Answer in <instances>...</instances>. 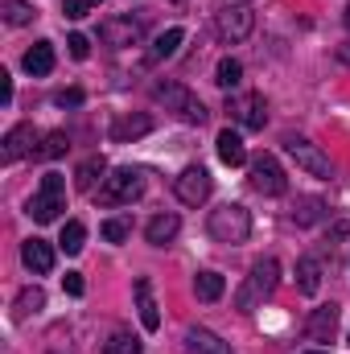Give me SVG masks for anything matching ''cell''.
Listing matches in <instances>:
<instances>
[{
    "label": "cell",
    "instance_id": "obj_22",
    "mask_svg": "<svg viewBox=\"0 0 350 354\" xmlns=\"http://www.w3.org/2000/svg\"><path fill=\"white\" fill-rule=\"evenodd\" d=\"M322 218H326V202L322 198H297V206H293V223L297 227H313Z\"/></svg>",
    "mask_w": 350,
    "mask_h": 354
},
{
    "label": "cell",
    "instance_id": "obj_18",
    "mask_svg": "<svg viewBox=\"0 0 350 354\" xmlns=\"http://www.w3.org/2000/svg\"><path fill=\"white\" fill-rule=\"evenodd\" d=\"M25 75H33V79H46L50 71H54V41H37L33 50H25Z\"/></svg>",
    "mask_w": 350,
    "mask_h": 354
},
{
    "label": "cell",
    "instance_id": "obj_10",
    "mask_svg": "<svg viewBox=\"0 0 350 354\" xmlns=\"http://www.w3.org/2000/svg\"><path fill=\"white\" fill-rule=\"evenodd\" d=\"M99 37H103V46H111V50L140 46V37H145V21H136V17H107V21L99 25Z\"/></svg>",
    "mask_w": 350,
    "mask_h": 354
},
{
    "label": "cell",
    "instance_id": "obj_9",
    "mask_svg": "<svg viewBox=\"0 0 350 354\" xmlns=\"http://www.w3.org/2000/svg\"><path fill=\"white\" fill-rule=\"evenodd\" d=\"M284 153L305 169V174L313 177H334V165H330V157L309 140V136H284Z\"/></svg>",
    "mask_w": 350,
    "mask_h": 354
},
{
    "label": "cell",
    "instance_id": "obj_14",
    "mask_svg": "<svg viewBox=\"0 0 350 354\" xmlns=\"http://www.w3.org/2000/svg\"><path fill=\"white\" fill-rule=\"evenodd\" d=\"M132 292H136V313H140V326L153 334V330H161V313H157V301H153V280L149 276H140L136 284H132Z\"/></svg>",
    "mask_w": 350,
    "mask_h": 354
},
{
    "label": "cell",
    "instance_id": "obj_6",
    "mask_svg": "<svg viewBox=\"0 0 350 354\" xmlns=\"http://www.w3.org/2000/svg\"><path fill=\"white\" fill-rule=\"evenodd\" d=\"M252 29H256V12L248 8V4H223L219 12H214V33H219V41H227V46H239V41H248L252 37Z\"/></svg>",
    "mask_w": 350,
    "mask_h": 354
},
{
    "label": "cell",
    "instance_id": "obj_19",
    "mask_svg": "<svg viewBox=\"0 0 350 354\" xmlns=\"http://www.w3.org/2000/svg\"><path fill=\"white\" fill-rule=\"evenodd\" d=\"M214 149H219V161H223V165H231V169L248 161V149H243V136H239V132H231V128H223V132H219V140H214Z\"/></svg>",
    "mask_w": 350,
    "mask_h": 354
},
{
    "label": "cell",
    "instance_id": "obj_16",
    "mask_svg": "<svg viewBox=\"0 0 350 354\" xmlns=\"http://www.w3.org/2000/svg\"><path fill=\"white\" fill-rule=\"evenodd\" d=\"M21 260H25V268L33 276H46V272H54V248L46 239H25L21 243Z\"/></svg>",
    "mask_w": 350,
    "mask_h": 354
},
{
    "label": "cell",
    "instance_id": "obj_21",
    "mask_svg": "<svg viewBox=\"0 0 350 354\" xmlns=\"http://www.w3.org/2000/svg\"><path fill=\"white\" fill-rule=\"evenodd\" d=\"M297 288L305 297H313L322 288V264H317V256H301V264H297Z\"/></svg>",
    "mask_w": 350,
    "mask_h": 354
},
{
    "label": "cell",
    "instance_id": "obj_23",
    "mask_svg": "<svg viewBox=\"0 0 350 354\" xmlns=\"http://www.w3.org/2000/svg\"><path fill=\"white\" fill-rule=\"evenodd\" d=\"M95 181H107V161H103V157H91V161H83V165H79V174H75V185H79L83 194H91V189H95Z\"/></svg>",
    "mask_w": 350,
    "mask_h": 354
},
{
    "label": "cell",
    "instance_id": "obj_38",
    "mask_svg": "<svg viewBox=\"0 0 350 354\" xmlns=\"http://www.w3.org/2000/svg\"><path fill=\"white\" fill-rule=\"evenodd\" d=\"M50 354H71V346L62 351V330H54V338H50Z\"/></svg>",
    "mask_w": 350,
    "mask_h": 354
},
{
    "label": "cell",
    "instance_id": "obj_26",
    "mask_svg": "<svg viewBox=\"0 0 350 354\" xmlns=\"http://www.w3.org/2000/svg\"><path fill=\"white\" fill-rule=\"evenodd\" d=\"M181 41H185V33H181V29H165V33L153 41V50H149V62H165V58H174Z\"/></svg>",
    "mask_w": 350,
    "mask_h": 354
},
{
    "label": "cell",
    "instance_id": "obj_30",
    "mask_svg": "<svg viewBox=\"0 0 350 354\" xmlns=\"http://www.w3.org/2000/svg\"><path fill=\"white\" fill-rule=\"evenodd\" d=\"M4 21L8 25H33L37 21V8L25 4V0H4Z\"/></svg>",
    "mask_w": 350,
    "mask_h": 354
},
{
    "label": "cell",
    "instance_id": "obj_1",
    "mask_svg": "<svg viewBox=\"0 0 350 354\" xmlns=\"http://www.w3.org/2000/svg\"><path fill=\"white\" fill-rule=\"evenodd\" d=\"M276 284H280V264H276V256L256 260L252 272H248V280H243V288L235 292V309H239V313H256L264 301L276 292Z\"/></svg>",
    "mask_w": 350,
    "mask_h": 354
},
{
    "label": "cell",
    "instance_id": "obj_20",
    "mask_svg": "<svg viewBox=\"0 0 350 354\" xmlns=\"http://www.w3.org/2000/svg\"><path fill=\"white\" fill-rule=\"evenodd\" d=\"M194 292H198V301L214 305V301L227 292V280H223L219 272H198V276H194Z\"/></svg>",
    "mask_w": 350,
    "mask_h": 354
},
{
    "label": "cell",
    "instance_id": "obj_39",
    "mask_svg": "<svg viewBox=\"0 0 350 354\" xmlns=\"http://www.w3.org/2000/svg\"><path fill=\"white\" fill-rule=\"evenodd\" d=\"M338 58H342V62H347V66H350V41H347V46H342V50H338Z\"/></svg>",
    "mask_w": 350,
    "mask_h": 354
},
{
    "label": "cell",
    "instance_id": "obj_24",
    "mask_svg": "<svg viewBox=\"0 0 350 354\" xmlns=\"http://www.w3.org/2000/svg\"><path fill=\"white\" fill-rule=\"evenodd\" d=\"M149 128H153L149 115H128V120H116V124H111V140H136V136H145Z\"/></svg>",
    "mask_w": 350,
    "mask_h": 354
},
{
    "label": "cell",
    "instance_id": "obj_7",
    "mask_svg": "<svg viewBox=\"0 0 350 354\" xmlns=\"http://www.w3.org/2000/svg\"><path fill=\"white\" fill-rule=\"evenodd\" d=\"M248 181H252V189L264 194V198H280V194L288 189V177H284L280 161H276L272 153H260V157L248 161Z\"/></svg>",
    "mask_w": 350,
    "mask_h": 354
},
{
    "label": "cell",
    "instance_id": "obj_27",
    "mask_svg": "<svg viewBox=\"0 0 350 354\" xmlns=\"http://www.w3.org/2000/svg\"><path fill=\"white\" fill-rule=\"evenodd\" d=\"M83 243H87V227H83L79 218H71V223L62 227V239H58V248H62L66 256H79V252H83Z\"/></svg>",
    "mask_w": 350,
    "mask_h": 354
},
{
    "label": "cell",
    "instance_id": "obj_12",
    "mask_svg": "<svg viewBox=\"0 0 350 354\" xmlns=\"http://www.w3.org/2000/svg\"><path fill=\"white\" fill-rule=\"evenodd\" d=\"M37 140H42V136H37V128H33V124H17V128H8V132H4V140H0V161H4V165H12V161H21V157L37 153V149H33Z\"/></svg>",
    "mask_w": 350,
    "mask_h": 354
},
{
    "label": "cell",
    "instance_id": "obj_36",
    "mask_svg": "<svg viewBox=\"0 0 350 354\" xmlns=\"http://www.w3.org/2000/svg\"><path fill=\"white\" fill-rule=\"evenodd\" d=\"M54 103H58V107H79V103H83V91H79V87L62 91V95H58V99H54Z\"/></svg>",
    "mask_w": 350,
    "mask_h": 354
},
{
    "label": "cell",
    "instance_id": "obj_34",
    "mask_svg": "<svg viewBox=\"0 0 350 354\" xmlns=\"http://www.w3.org/2000/svg\"><path fill=\"white\" fill-rule=\"evenodd\" d=\"M66 46H71V58H79V62L91 54V41L83 37V33H71V37H66Z\"/></svg>",
    "mask_w": 350,
    "mask_h": 354
},
{
    "label": "cell",
    "instance_id": "obj_28",
    "mask_svg": "<svg viewBox=\"0 0 350 354\" xmlns=\"http://www.w3.org/2000/svg\"><path fill=\"white\" fill-rule=\"evenodd\" d=\"M66 149H71V136H66V132H50V136H42V145H37L33 157L54 161V157H66Z\"/></svg>",
    "mask_w": 350,
    "mask_h": 354
},
{
    "label": "cell",
    "instance_id": "obj_35",
    "mask_svg": "<svg viewBox=\"0 0 350 354\" xmlns=\"http://www.w3.org/2000/svg\"><path fill=\"white\" fill-rule=\"evenodd\" d=\"M62 288H66L71 297H83V292H87V284H83L79 272H66V276H62Z\"/></svg>",
    "mask_w": 350,
    "mask_h": 354
},
{
    "label": "cell",
    "instance_id": "obj_31",
    "mask_svg": "<svg viewBox=\"0 0 350 354\" xmlns=\"http://www.w3.org/2000/svg\"><path fill=\"white\" fill-rule=\"evenodd\" d=\"M99 235H103L107 243H124V239L132 235V214H120V218H107V223L99 227Z\"/></svg>",
    "mask_w": 350,
    "mask_h": 354
},
{
    "label": "cell",
    "instance_id": "obj_33",
    "mask_svg": "<svg viewBox=\"0 0 350 354\" xmlns=\"http://www.w3.org/2000/svg\"><path fill=\"white\" fill-rule=\"evenodd\" d=\"M99 4H103V0H66V4H62V12H66L71 21H79V17H87V12H95Z\"/></svg>",
    "mask_w": 350,
    "mask_h": 354
},
{
    "label": "cell",
    "instance_id": "obj_29",
    "mask_svg": "<svg viewBox=\"0 0 350 354\" xmlns=\"http://www.w3.org/2000/svg\"><path fill=\"white\" fill-rule=\"evenodd\" d=\"M103 354H140V338L132 330H116L107 342H103Z\"/></svg>",
    "mask_w": 350,
    "mask_h": 354
},
{
    "label": "cell",
    "instance_id": "obj_32",
    "mask_svg": "<svg viewBox=\"0 0 350 354\" xmlns=\"http://www.w3.org/2000/svg\"><path fill=\"white\" fill-rule=\"evenodd\" d=\"M239 79H243L239 58H223V62H219V71H214V83H219L223 91H231V87H239Z\"/></svg>",
    "mask_w": 350,
    "mask_h": 354
},
{
    "label": "cell",
    "instance_id": "obj_3",
    "mask_svg": "<svg viewBox=\"0 0 350 354\" xmlns=\"http://www.w3.org/2000/svg\"><path fill=\"white\" fill-rule=\"evenodd\" d=\"M62 210H66V177L50 169V174L42 177V185L33 189V198H29V210H25V214H29L33 223H54Z\"/></svg>",
    "mask_w": 350,
    "mask_h": 354
},
{
    "label": "cell",
    "instance_id": "obj_25",
    "mask_svg": "<svg viewBox=\"0 0 350 354\" xmlns=\"http://www.w3.org/2000/svg\"><path fill=\"white\" fill-rule=\"evenodd\" d=\"M37 309H46V292H42L37 284H29V288L17 297V305H12V317H17V322H25V317H29V313H37Z\"/></svg>",
    "mask_w": 350,
    "mask_h": 354
},
{
    "label": "cell",
    "instance_id": "obj_17",
    "mask_svg": "<svg viewBox=\"0 0 350 354\" xmlns=\"http://www.w3.org/2000/svg\"><path fill=\"white\" fill-rule=\"evenodd\" d=\"M177 231H181V218H177V214H153L149 227H145V239H149L153 248H169L177 239Z\"/></svg>",
    "mask_w": 350,
    "mask_h": 354
},
{
    "label": "cell",
    "instance_id": "obj_8",
    "mask_svg": "<svg viewBox=\"0 0 350 354\" xmlns=\"http://www.w3.org/2000/svg\"><path fill=\"white\" fill-rule=\"evenodd\" d=\"M227 111H231V120H235L239 128H248V132H260L264 124H268V99H264L260 91L227 95Z\"/></svg>",
    "mask_w": 350,
    "mask_h": 354
},
{
    "label": "cell",
    "instance_id": "obj_40",
    "mask_svg": "<svg viewBox=\"0 0 350 354\" xmlns=\"http://www.w3.org/2000/svg\"><path fill=\"white\" fill-rule=\"evenodd\" d=\"M347 25H350V8H347Z\"/></svg>",
    "mask_w": 350,
    "mask_h": 354
},
{
    "label": "cell",
    "instance_id": "obj_37",
    "mask_svg": "<svg viewBox=\"0 0 350 354\" xmlns=\"http://www.w3.org/2000/svg\"><path fill=\"white\" fill-rule=\"evenodd\" d=\"M0 103H4V107L12 103V75H8V71H0Z\"/></svg>",
    "mask_w": 350,
    "mask_h": 354
},
{
    "label": "cell",
    "instance_id": "obj_41",
    "mask_svg": "<svg viewBox=\"0 0 350 354\" xmlns=\"http://www.w3.org/2000/svg\"><path fill=\"white\" fill-rule=\"evenodd\" d=\"M309 354H326V351H309Z\"/></svg>",
    "mask_w": 350,
    "mask_h": 354
},
{
    "label": "cell",
    "instance_id": "obj_4",
    "mask_svg": "<svg viewBox=\"0 0 350 354\" xmlns=\"http://www.w3.org/2000/svg\"><path fill=\"white\" fill-rule=\"evenodd\" d=\"M153 99L165 103V111H174L181 124H198V128H202L206 115H210V111L202 107V99L190 87H181V83H153Z\"/></svg>",
    "mask_w": 350,
    "mask_h": 354
},
{
    "label": "cell",
    "instance_id": "obj_2",
    "mask_svg": "<svg viewBox=\"0 0 350 354\" xmlns=\"http://www.w3.org/2000/svg\"><path fill=\"white\" fill-rule=\"evenodd\" d=\"M206 231H210V239H214V243L239 248V243H248V235H252V214H248V206H239V202H227V206L210 210V218H206Z\"/></svg>",
    "mask_w": 350,
    "mask_h": 354
},
{
    "label": "cell",
    "instance_id": "obj_11",
    "mask_svg": "<svg viewBox=\"0 0 350 354\" xmlns=\"http://www.w3.org/2000/svg\"><path fill=\"white\" fill-rule=\"evenodd\" d=\"M210 189H214V177L206 174L202 165H190V169H181L174 181V194L185 202V206H202L206 198H210Z\"/></svg>",
    "mask_w": 350,
    "mask_h": 354
},
{
    "label": "cell",
    "instance_id": "obj_15",
    "mask_svg": "<svg viewBox=\"0 0 350 354\" xmlns=\"http://www.w3.org/2000/svg\"><path fill=\"white\" fill-rule=\"evenodd\" d=\"M334 330H338V305H317V309L309 313V322H305L309 342H330Z\"/></svg>",
    "mask_w": 350,
    "mask_h": 354
},
{
    "label": "cell",
    "instance_id": "obj_13",
    "mask_svg": "<svg viewBox=\"0 0 350 354\" xmlns=\"http://www.w3.org/2000/svg\"><path fill=\"white\" fill-rule=\"evenodd\" d=\"M185 351L190 354H235L231 351V342H223L214 330H206V326H190L185 330Z\"/></svg>",
    "mask_w": 350,
    "mask_h": 354
},
{
    "label": "cell",
    "instance_id": "obj_5",
    "mask_svg": "<svg viewBox=\"0 0 350 354\" xmlns=\"http://www.w3.org/2000/svg\"><path fill=\"white\" fill-rule=\"evenodd\" d=\"M145 194V169H111L107 181L99 185V206H132L136 198Z\"/></svg>",
    "mask_w": 350,
    "mask_h": 354
}]
</instances>
